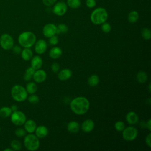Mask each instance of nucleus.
<instances>
[{"label": "nucleus", "instance_id": "nucleus-1", "mask_svg": "<svg viewBox=\"0 0 151 151\" xmlns=\"http://www.w3.org/2000/svg\"><path fill=\"white\" fill-rule=\"evenodd\" d=\"M90 107L88 100L84 97H77L73 99L70 103V108L73 113L78 115L86 113Z\"/></svg>", "mask_w": 151, "mask_h": 151}, {"label": "nucleus", "instance_id": "nucleus-2", "mask_svg": "<svg viewBox=\"0 0 151 151\" xmlns=\"http://www.w3.org/2000/svg\"><path fill=\"white\" fill-rule=\"evenodd\" d=\"M18 42L24 48H30L36 42V36L32 32L24 31L18 37Z\"/></svg>", "mask_w": 151, "mask_h": 151}, {"label": "nucleus", "instance_id": "nucleus-3", "mask_svg": "<svg viewBox=\"0 0 151 151\" xmlns=\"http://www.w3.org/2000/svg\"><path fill=\"white\" fill-rule=\"evenodd\" d=\"M108 18V13L107 11L102 7L96 8L91 14V21L96 25L101 24L106 21Z\"/></svg>", "mask_w": 151, "mask_h": 151}, {"label": "nucleus", "instance_id": "nucleus-4", "mask_svg": "<svg viewBox=\"0 0 151 151\" xmlns=\"http://www.w3.org/2000/svg\"><path fill=\"white\" fill-rule=\"evenodd\" d=\"M11 94L12 99L17 102L24 101L28 97V93L26 89L19 84H16L12 87Z\"/></svg>", "mask_w": 151, "mask_h": 151}, {"label": "nucleus", "instance_id": "nucleus-5", "mask_svg": "<svg viewBox=\"0 0 151 151\" xmlns=\"http://www.w3.org/2000/svg\"><path fill=\"white\" fill-rule=\"evenodd\" d=\"M40 140L36 135L32 133H29L25 136L24 139V145L25 148L30 151L37 150L40 147Z\"/></svg>", "mask_w": 151, "mask_h": 151}, {"label": "nucleus", "instance_id": "nucleus-6", "mask_svg": "<svg viewBox=\"0 0 151 151\" xmlns=\"http://www.w3.org/2000/svg\"><path fill=\"white\" fill-rule=\"evenodd\" d=\"M122 132V137L126 141H133L136 139L138 135L137 129L133 126L125 127Z\"/></svg>", "mask_w": 151, "mask_h": 151}, {"label": "nucleus", "instance_id": "nucleus-7", "mask_svg": "<svg viewBox=\"0 0 151 151\" xmlns=\"http://www.w3.org/2000/svg\"><path fill=\"white\" fill-rule=\"evenodd\" d=\"M14 39L12 37L6 33L3 34L0 37V45L5 50H9L14 46Z\"/></svg>", "mask_w": 151, "mask_h": 151}, {"label": "nucleus", "instance_id": "nucleus-8", "mask_svg": "<svg viewBox=\"0 0 151 151\" xmlns=\"http://www.w3.org/2000/svg\"><path fill=\"white\" fill-rule=\"evenodd\" d=\"M10 116L12 123L16 126H22L26 121L25 114L21 111H13Z\"/></svg>", "mask_w": 151, "mask_h": 151}, {"label": "nucleus", "instance_id": "nucleus-9", "mask_svg": "<svg viewBox=\"0 0 151 151\" xmlns=\"http://www.w3.org/2000/svg\"><path fill=\"white\" fill-rule=\"evenodd\" d=\"M67 11V5L63 1H60L57 2L53 8V13L57 16H63L64 15Z\"/></svg>", "mask_w": 151, "mask_h": 151}, {"label": "nucleus", "instance_id": "nucleus-10", "mask_svg": "<svg viewBox=\"0 0 151 151\" xmlns=\"http://www.w3.org/2000/svg\"><path fill=\"white\" fill-rule=\"evenodd\" d=\"M57 31V26L51 23L46 24L42 28L43 35L47 37L50 38L56 34Z\"/></svg>", "mask_w": 151, "mask_h": 151}, {"label": "nucleus", "instance_id": "nucleus-11", "mask_svg": "<svg viewBox=\"0 0 151 151\" xmlns=\"http://www.w3.org/2000/svg\"><path fill=\"white\" fill-rule=\"evenodd\" d=\"M35 51L38 54H44L47 48V44L44 40H38L35 43Z\"/></svg>", "mask_w": 151, "mask_h": 151}, {"label": "nucleus", "instance_id": "nucleus-12", "mask_svg": "<svg viewBox=\"0 0 151 151\" xmlns=\"http://www.w3.org/2000/svg\"><path fill=\"white\" fill-rule=\"evenodd\" d=\"M32 78L35 82L41 83L46 80L47 73L43 70H36L32 76Z\"/></svg>", "mask_w": 151, "mask_h": 151}, {"label": "nucleus", "instance_id": "nucleus-13", "mask_svg": "<svg viewBox=\"0 0 151 151\" xmlns=\"http://www.w3.org/2000/svg\"><path fill=\"white\" fill-rule=\"evenodd\" d=\"M81 127L85 133L91 132L94 128V122L91 119H87L82 123Z\"/></svg>", "mask_w": 151, "mask_h": 151}, {"label": "nucleus", "instance_id": "nucleus-14", "mask_svg": "<svg viewBox=\"0 0 151 151\" xmlns=\"http://www.w3.org/2000/svg\"><path fill=\"white\" fill-rule=\"evenodd\" d=\"M36 136L39 139H42L45 137L48 134V130L47 127L44 125H40L37 126L35 130Z\"/></svg>", "mask_w": 151, "mask_h": 151}, {"label": "nucleus", "instance_id": "nucleus-15", "mask_svg": "<svg viewBox=\"0 0 151 151\" xmlns=\"http://www.w3.org/2000/svg\"><path fill=\"white\" fill-rule=\"evenodd\" d=\"M71 76L72 71L68 68L63 69L58 73V78L61 81H66L70 79Z\"/></svg>", "mask_w": 151, "mask_h": 151}, {"label": "nucleus", "instance_id": "nucleus-16", "mask_svg": "<svg viewBox=\"0 0 151 151\" xmlns=\"http://www.w3.org/2000/svg\"><path fill=\"white\" fill-rule=\"evenodd\" d=\"M24 125V129L28 133H33L37 127V124L32 119H29L28 120H26Z\"/></svg>", "mask_w": 151, "mask_h": 151}, {"label": "nucleus", "instance_id": "nucleus-17", "mask_svg": "<svg viewBox=\"0 0 151 151\" xmlns=\"http://www.w3.org/2000/svg\"><path fill=\"white\" fill-rule=\"evenodd\" d=\"M126 120L130 124H135L139 122V116L134 111H129L126 116Z\"/></svg>", "mask_w": 151, "mask_h": 151}, {"label": "nucleus", "instance_id": "nucleus-18", "mask_svg": "<svg viewBox=\"0 0 151 151\" xmlns=\"http://www.w3.org/2000/svg\"><path fill=\"white\" fill-rule=\"evenodd\" d=\"M43 61L41 57L38 55H35L31 58V67L34 68L35 70L40 69L42 65Z\"/></svg>", "mask_w": 151, "mask_h": 151}, {"label": "nucleus", "instance_id": "nucleus-19", "mask_svg": "<svg viewBox=\"0 0 151 151\" xmlns=\"http://www.w3.org/2000/svg\"><path fill=\"white\" fill-rule=\"evenodd\" d=\"M62 53L63 51L60 47H54L50 50L49 52V55L53 59H57L61 56Z\"/></svg>", "mask_w": 151, "mask_h": 151}, {"label": "nucleus", "instance_id": "nucleus-20", "mask_svg": "<svg viewBox=\"0 0 151 151\" xmlns=\"http://www.w3.org/2000/svg\"><path fill=\"white\" fill-rule=\"evenodd\" d=\"M67 128L68 131L71 133H77L80 130V124L76 121H71L67 124Z\"/></svg>", "mask_w": 151, "mask_h": 151}, {"label": "nucleus", "instance_id": "nucleus-21", "mask_svg": "<svg viewBox=\"0 0 151 151\" xmlns=\"http://www.w3.org/2000/svg\"><path fill=\"white\" fill-rule=\"evenodd\" d=\"M21 54L22 58L24 61L30 60L33 56L32 51L29 49V48H24L21 51Z\"/></svg>", "mask_w": 151, "mask_h": 151}, {"label": "nucleus", "instance_id": "nucleus-22", "mask_svg": "<svg viewBox=\"0 0 151 151\" xmlns=\"http://www.w3.org/2000/svg\"><path fill=\"white\" fill-rule=\"evenodd\" d=\"M99 77L96 74H92L87 80V83L90 87H95L99 83Z\"/></svg>", "mask_w": 151, "mask_h": 151}, {"label": "nucleus", "instance_id": "nucleus-23", "mask_svg": "<svg viewBox=\"0 0 151 151\" xmlns=\"http://www.w3.org/2000/svg\"><path fill=\"white\" fill-rule=\"evenodd\" d=\"M139 13L134 10L131 11L127 15V19L130 23H134L137 22L139 19Z\"/></svg>", "mask_w": 151, "mask_h": 151}, {"label": "nucleus", "instance_id": "nucleus-24", "mask_svg": "<svg viewBox=\"0 0 151 151\" xmlns=\"http://www.w3.org/2000/svg\"><path fill=\"white\" fill-rule=\"evenodd\" d=\"M12 113L11 107L4 106L0 109V117L2 118H7L9 117Z\"/></svg>", "mask_w": 151, "mask_h": 151}, {"label": "nucleus", "instance_id": "nucleus-25", "mask_svg": "<svg viewBox=\"0 0 151 151\" xmlns=\"http://www.w3.org/2000/svg\"><path fill=\"white\" fill-rule=\"evenodd\" d=\"M26 90L28 94H32L37 92L38 90V87L34 82H29L26 86Z\"/></svg>", "mask_w": 151, "mask_h": 151}, {"label": "nucleus", "instance_id": "nucleus-26", "mask_svg": "<svg viewBox=\"0 0 151 151\" xmlns=\"http://www.w3.org/2000/svg\"><path fill=\"white\" fill-rule=\"evenodd\" d=\"M148 78V76L147 73L143 71H140L138 72L136 74V79L137 81L140 83H145Z\"/></svg>", "mask_w": 151, "mask_h": 151}, {"label": "nucleus", "instance_id": "nucleus-27", "mask_svg": "<svg viewBox=\"0 0 151 151\" xmlns=\"http://www.w3.org/2000/svg\"><path fill=\"white\" fill-rule=\"evenodd\" d=\"M10 145L11 148L13 149V150L19 151L22 148L21 143L18 140H17V139L12 140L10 143Z\"/></svg>", "mask_w": 151, "mask_h": 151}, {"label": "nucleus", "instance_id": "nucleus-28", "mask_svg": "<svg viewBox=\"0 0 151 151\" xmlns=\"http://www.w3.org/2000/svg\"><path fill=\"white\" fill-rule=\"evenodd\" d=\"M80 0H67V5L73 9H76L80 6L81 5Z\"/></svg>", "mask_w": 151, "mask_h": 151}, {"label": "nucleus", "instance_id": "nucleus-29", "mask_svg": "<svg viewBox=\"0 0 151 151\" xmlns=\"http://www.w3.org/2000/svg\"><path fill=\"white\" fill-rule=\"evenodd\" d=\"M68 31V27L64 24H60L57 27V31L56 34H59L60 33L65 34L67 33Z\"/></svg>", "mask_w": 151, "mask_h": 151}, {"label": "nucleus", "instance_id": "nucleus-30", "mask_svg": "<svg viewBox=\"0 0 151 151\" xmlns=\"http://www.w3.org/2000/svg\"><path fill=\"white\" fill-rule=\"evenodd\" d=\"M141 35L143 39L146 40H149L151 38V31L150 29L147 28H144L141 31Z\"/></svg>", "mask_w": 151, "mask_h": 151}, {"label": "nucleus", "instance_id": "nucleus-31", "mask_svg": "<svg viewBox=\"0 0 151 151\" xmlns=\"http://www.w3.org/2000/svg\"><path fill=\"white\" fill-rule=\"evenodd\" d=\"M114 127L117 131L122 132L125 128V124L122 121H117L114 124Z\"/></svg>", "mask_w": 151, "mask_h": 151}, {"label": "nucleus", "instance_id": "nucleus-32", "mask_svg": "<svg viewBox=\"0 0 151 151\" xmlns=\"http://www.w3.org/2000/svg\"><path fill=\"white\" fill-rule=\"evenodd\" d=\"M27 132L24 129L18 128L15 130V134L18 137H22L26 135Z\"/></svg>", "mask_w": 151, "mask_h": 151}, {"label": "nucleus", "instance_id": "nucleus-33", "mask_svg": "<svg viewBox=\"0 0 151 151\" xmlns=\"http://www.w3.org/2000/svg\"><path fill=\"white\" fill-rule=\"evenodd\" d=\"M101 24L102 25H101V30L103 32H104L105 33H109V32H110V31L111 29V27L110 24L105 22Z\"/></svg>", "mask_w": 151, "mask_h": 151}, {"label": "nucleus", "instance_id": "nucleus-34", "mask_svg": "<svg viewBox=\"0 0 151 151\" xmlns=\"http://www.w3.org/2000/svg\"><path fill=\"white\" fill-rule=\"evenodd\" d=\"M27 99H28V101L31 104H36L39 101L38 96L34 94L27 97Z\"/></svg>", "mask_w": 151, "mask_h": 151}, {"label": "nucleus", "instance_id": "nucleus-35", "mask_svg": "<svg viewBox=\"0 0 151 151\" xmlns=\"http://www.w3.org/2000/svg\"><path fill=\"white\" fill-rule=\"evenodd\" d=\"M49 42L51 45H55L58 44V37L54 35L51 37L49 38Z\"/></svg>", "mask_w": 151, "mask_h": 151}, {"label": "nucleus", "instance_id": "nucleus-36", "mask_svg": "<svg viewBox=\"0 0 151 151\" xmlns=\"http://www.w3.org/2000/svg\"><path fill=\"white\" fill-rule=\"evenodd\" d=\"M86 4L88 8H93L96 6V2L95 0H86Z\"/></svg>", "mask_w": 151, "mask_h": 151}, {"label": "nucleus", "instance_id": "nucleus-37", "mask_svg": "<svg viewBox=\"0 0 151 151\" xmlns=\"http://www.w3.org/2000/svg\"><path fill=\"white\" fill-rule=\"evenodd\" d=\"M60 67L57 63H54L51 65V70L54 73H57L60 70Z\"/></svg>", "mask_w": 151, "mask_h": 151}, {"label": "nucleus", "instance_id": "nucleus-38", "mask_svg": "<svg viewBox=\"0 0 151 151\" xmlns=\"http://www.w3.org/2000/svg\"><path fill=\"white\" fill-rule=\"evenodd\" d=\"M57 0H42L43 4L47 6H50L55 4Z\"/></svg>", "mask_w": 151, "mask_h": 151}, {"label": "nucleus", "instance_id": "nucleus-39", "mask_svg": "<svg viewBox=\"0 0 151 151\" xmlns=\"http://www.w3.org/2000/svg\"><path fill=\"white\" fill-rule=\"evenodd\" d=\"M12 51L14 54H21V48L18 45H15V46H13V47L12 48Z\"/></svg>", "mask_w": 151, "mask_h": 151}, {"label": "nucleus", "instance_id": "nucleus-40", "mask_svg": "<svg viewBox=\"0 0 151 151\" xmlns=\"http://www.w3.org/2000/svg\"><path fill=\"white\" fill-rule=\"evenodd\" d=\"M145 143L148 147H151V133H149L145 138Z\"/></svg>", "mask_w": 151, "mask_h": 151}, {"label": "nucleus", "instance_id": "nucleus-41", "mask_svg": "<svg viewBox=\"0 0 151 151\" xmlns=\"http://www.w3.org/2000/svg\"><path fill=\"white\" fill-rule=\"evenodd\" d=\"M35 70L34 68H33L32 67H28V68L25 70V73L28 74H29V75L32 76L33 74H34V72H35Z\"/></svg>", "mask_w": 151, "mask_h": 151}, {"label": "nucleus", "instance_id": "nucleus-42", "mask_svg": "<svg viewBox=\"0 0 151 151\" xmlns=\"http://www.w3.org/2000/svg\"><path fill=\"white\" fill-rule=\"evenodd\" d=\"M23 78H24V80H25V81H29V80L32 78V76H30V75H29V74H28L25 73V74H24Z\"/></svg>", "mask_w": 151, "mask_h": 151}, {"label": "nucleus", "instance_id": "nucleus-43", "mask_svg": "<svg viewBox=\"0 0 151 151\" xmlns=\"http://www.w3.org/2000/svg\"><path fill=\"white\" fill-rule=\"evenodd\" d=\"M146 127L149 130V131H151V120L149 119L146 123Z\"/></svg>", "mask_w": 151, "mask_h": 151}, {"label": "nucleus", "instance_id": "nucleus-44", "mask_svg": "<svg viewBox=\"0 0 151 151\" xmlns=\"http://www.w3.org/2000/svg\"><path fill=\"white\" fill-rule=\"evenodd\" d=\"M10 107H11V110H12V112H13V111H15L18 110V106H17V105H15V104L12 105Z\"/></svg>", "mask_w": 151, "mask_h": 151}, {"label": "nucleus", "instance_id": "nucleus-45", "mask_svg": "<svg viewBox=\"0 0 151 151\" xmlns=\"http://www.w3.org/2000/svg\"><path fill=\"white\" fill-rule=\"evenodd\" d=\"M4 151H13V149L12 148H6L4 150Z\"/></svg>", "mask_w": 151, "mask_h": 151}, {"label": "nucleus", "instance_id": "nucleus-46", "mask_svg": "<svg viewBox=\"0 0 151 151\" xmlns=\"http://www.w3.org/2000/svg\"><path fill=\"white\" fill-rule=\"evenodd\" d=\"M150 83H149V91H150Z\"/></svg>", "mask_w": 151, "mask_h": 151}, {"label": "nucleus", "instance_id": "nucleus-47", "mask_svg": "<svg viewBox=\"0 0 151 151\" xmlns=\"http://www.w3.org/2000/svg\"><path fill=\"white\" fill-rule=\"evenodd\" d=\"M0 132H1V127H0Z\"/></svg>", "mask_w": 151, "mask_h": 151}]
</instances>
